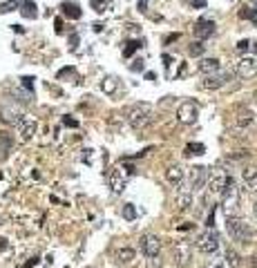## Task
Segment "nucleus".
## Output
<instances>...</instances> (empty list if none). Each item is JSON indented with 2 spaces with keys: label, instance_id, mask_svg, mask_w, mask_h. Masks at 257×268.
Returning a JSON list of instances; mask_svg holds the SVG:
<instances>
[{
  "label": "nucleus",
  "instance_id": "nucleus-1",
  "mask_svg": "<svg viewBox=\"0 0 257 268\" xmlns=\"http://www.w3.org/2000/svg\"><path fill=\"white\" fill-rule=\"evenodd\" d=\"M226 230L239 244H250L255 239V230L250 228V224H246L244 219L235 217V215H226Z\"/></svg>",
  "mask_w": 257,
  "mask_h": 268
},
{
  "label": "nucleus",
  "instance_id": "nucleus-2",
  "mask_svg": "<svg viewBox=\"0 0 257 268\" xmlns=\"http://www.w3.org/2000/svg\"><path fill=\"white\" fill-rule=\"evenodd\" d=\"M152 105L150 103H132L130 107L125 110V118L135 130H143L148 123L152 121Z\"/></svg>",
  "mask_w": 257,
  "mask_h": 268
},
{
  "label": "nucleus",
  "instance_id": "nucleus-3",
  "mask_svg": "<svg viewBox=\"0 0 257 268\" xmlns=\"http://www.w3.org/2000/svg\"><path fill=\"white\" fill-rule=\"evenodd\" d=\"M222 197H224L222 199L224 213L226 215H235V213H237V208H239V188H237V183H235L233 177L226 181L224 190H222Z\"/></svg>",
  "mask_w": 257,
  "mask_h": 268
},
{
  "label": "nucleus",
  "instance_id": "nucleus-4",
  "mask_svg": "<svg viewBox=\"0 0 257 268\" xmlns=\"http://www.w3.org/2000/svg\"><path fill=\"white\" fill-rule=\"evenodd\" d=\"M197 248L206 252V255H213V252L219 250V233L215 228H208L206 233H202L197 237Z\"/></svg>",
  "mask_w": 257,
  "mask_h": 268
},
{
  "label": "nucleus",
  "instance_id": "nucleus-5",
  "mask_svg": "<svg viewBox=\"0 0 257 268\" xmlns=\"http://www.w3.org/2000/svg\"><path fill=\"white\" fill-rule=\"evenodd\" d=\"M139 248L148 257V259H157L159 252H161V239H159L154 233H146L139 239Z\"/></svg>",
  "mask_w": 257,
  "mask_h": 268
},
{
  "label": "nucleus",
  "instance_id": "nucleus-6",
  "mask_svg": "<svg viewBox=\"0 0 257 268\" xmlns=\"http://www.w3.org/2000/svg\"><path fill=\"white\" fill-rule=\"evenodd\" d=\"M235 72H237L239 79H253V76H257V58L255 56H241L235 63Z\"/></svg>",
  "mask_w": 257,
  "mask_h": 268
},
{
  "label": "nucleus",
  "instance_id": "nucleus-7",
  "mask_svg": "<svg viewBox=\"0 0 257 268\" xmlns=\"http://www.w3.org/2000/svg\"><path fill=\"white\" fill-rule=\"evenodd\" d=\"M230 179V174L226 172V170H222V168H215L213 172H208V183L210 185V192H215V194H222V190H224V185H226V181Z\"/></svg>",
  "mask_w": 257,
  "mask_h": 268
},
{
  "label": "nucleus",
  "instance_id": "nucleus-8",
  "mask_svg": "<svg viewBox=\"0 0 257 268\" xmlns=\"http://www.w3.org/2000/svg\"><path fill=\"white\" fill-rule=\"evenodd\" d=\"M197 116H199V107H197V103L186 101V103H181V105H179L177 118H179L181 123H186V125H192V123L197 121Z\"/></svg>",
  "mask_w": 257,
  "mask_h": 268
},
{
  "label": "nucleus",
  "instance_id": "nucleus-9",
  "mask_svg": "<svg viewBox=\"0 0 257 268\" xmlns=\"http://www.w3.org/2000/svg\"><path fill=\"white\" fill-rule=\"evenodd\" d=\"M230 81V74L228 72H215V74H208L204 79V83H202V87L204 90H219V87H224L226 83Z\"/></svg>",
  "mask_w": 257,
  "mask_h": 268
},
{
  "label": "nucleus",
  "instance_id": "nucleus-10",
  "mask_svg": "<svg viewBox=\"0 0 257 268\" xmlns=\"http://www.w3.org/2000/svg\"><path fill=\"white\" fill-rule=\"evenodd\" d=\"M206 181H208V168H204V166L190 168V192L204 188Z\"/></svg>",
  "mask_w": 257,
  "mask_h": 268
},
{
  "label": "nucleus",
  "instance_id": "nucleus-11",
  "mask_svg": "<svg viewBox=\"0 0 257 268\" xmlns=\"http://www.w3.org/2000/svg\"><path fill=\"white\" fill-rule=\"evenodd\" d=\"M172 255H174V259H177V264H179V266H188V264H190V259H192V252H190V244H186V241H179V244H174Z\"/></svg>",
  "mask_w": 257,
  "mask_h": 268
},
{
  "label": "nucleus",
  "instance_id": "nucleus-12",
  "mask_svg": "<svg viewBox=\"0 0 257 268\" xmlns=\"http://www.w3.org/2000/svg\"><path fill=\"white\" fill-rule=\"evenodd\" d=\"M107 179H110V185H112V192H123V188H125V181H127V172H123L121 168H114L110 174H107Z\"/></svg>",
  "mask_w": 257,
  "mask_h": 268
},
{
  "label": "nucleus",
  "instance_id": "nucleus-13",
  "mask_svg": "<svg viewBox=\"0 0 257 268\" xmlns=\"http://www.w3.org/2000/svg\"><path fill=\"white\" fill-rule=\"evenodd\" d=\"M213 34H215V20H210V18L197 20V25H195V36H197L199 40L210 38Z\"/></svg>",
  "mask_w": 257,
  "mask_h": 268
},
{
  "label": "nucleus",
  "instance_id": "nucleus-14",
  "mask_svg": "<svg viewBox=\"0 0 257 268\" xmlns=\"http://www.w3.org/2000/svg\"><path fill=\"white\" fill-rule=\"evenodd\" d=\"M16 125H18V134H20V139H23V141H29V139L36 134V121H34V118L23 116Z\"/></svg>",
  "mask_w": 257,
  "mask_h": 268
},
{
  "label": "nucleus",
  "instance_id": "nucleus-15",
  "mask_svg": "<svg viewBox=\"0 0 257 268\" xmlns=\"http://www.w3.org/2000/svg\"><path fill=\"white\" fill-rule=\"evenodd\" d=\"M241 181L248 192H257V168H244L241 170Z\"/></svg>",
  "mask_w": 257,
  "mask_h": 268
},
{
  "label": "nucleus",
  "instance_id": "nucleus-16",
  "mask_svg": "<svg viewBox=\"0 0 257 268\" xmlns=\"http://www.w3.org/2000/svg\"><path fill=\"white\" fill-rule=\"evenodd\" d=\"M255 123V114L250 110H237V114H235V125L239 127V130H248L250 125Z\"/></svg>",
  "mask_w": 257,
  "mask_h": 268
},
{
  "label": "nucleus",
  "instance_id": "nucleus-17",
  "mask_svg": "<svg viewBox=\"0 0 257 268\" xmlns=\"http://www.w3.org/2000/svg\"><path fill=\"white\" fill-rule=\"evenodd\" d=\"M183 177H186V170L179 166V163H172V166L166 170V179L172 185H181L183 183Z\"/></svg>",
  "mask_w": 257,
  "mask_h": 268
},
{
  "label": "nucleus",
  "instance_id": "nucleus-18",
  "mask_svg": "<svg viewBox=\"0 0 257 268\" xmlns=\"http://www.w3.org/2000/svg\"><path fill=\"white\" fill-rule=\"evenodd\" d=\"M0 121L5 123H18L20 118H23V114H20V110H16V107H9V105H0Z\"/></svg>",
  "mask_w": 257,
  "mask_h": 268
},
{
  "label": "nucleus",
  "instance_id": "nucleus-19",
  "mask_svg": "<svg viewBox=\"0 0 257 268\" xmlns=\"http://www.w3.org/2000/svg\"><path fill=\"white\" fill-rule=\"evenodd\" d=\"M219 60L217 58H204L202 63H199V70H202V74L204 76H208V74H215V72H219Z\"/></svg>",
  "mask_w": 257,
  "mask_h": 268
},
{
  "label": "nucleus",
  "instance_id": "nucleus-20",
  "mask_svg": "<svg viewBox=\"0 0 257 268\" xmlns=\"http://www.w3.org/2000/svg\"><path fill=\"white\" fill-rule=\"evenodd\" d=\"M101 90H103V94H114L119 90V79L116 76H105L101 81Z\"/></svg>",
  "mask_w": 257,
  "mask_h": 268
},
{
  "label": "nucleus",
  "instance_id": "nucleus-21",
  "mask_svg": "<svg viewBox=\"0 0 257 268\" xmlns=\"http://www.w3.org/2000/svg\"><path fill=\"white\" fill-rule=\"evenodd\" d=\"M60 9H63V14H65V16H68V18H81V14H83V12H81V7H79V5H76V3H63V7H60Z\"/></svg>",
  "mask_w": 257,
  "mask_h": 268
},
{
  "label": "nucleus",
  "instance_id": "nucleus-22",
  "mask_svg": "<svg viewBox=\"0 0 257 268\" xmlns=\"http://www.w3.org/2000/svg\"><path fill=\"white\" fill-rule=\"evenodd\" d=\"M206 268H230V266H228V261H226L224 255H215L213 252V257L206 261Z\"/></svg>",
  "mask_w": 257,
  "mask_h": 268
},
{
  "label": "nucleus",
  "instance_id": "nucleus-23",
  "mask_svg": "<svg viewBox=\"0 0 257 268\" xmlns=\"http://www.w3.org/2000/svg\"><path fill=\"white\" fill-rule=\"evenodd\" d=\"M20 12H23L25 18H36V16H38V12H36V5L32 3V0H23V9H20Z\"/></svg>",
  "mask_w": 257,
  "mask_h": 268
},
{
  "label": "nucleus",
  "instance_id": "nucleus-24",
  "mask_svg": "<svg viewBox=\"0 0 257 268\" xmlns=\"http://www.w3.org/2000/svg\"><path fill=\"white\" fill-rule=\"evenodd\" d=\"M206 148L204 143H188L186 146V157H199V154H204Z\"/></svg>",
  "mask_w": 257,
  "mask_h": 268
},
{
  "label": "nucleus",
  "instance_id": "nucleus-25",
  "mask_svg": "<svg viewBox=\"0 0 257 268\" xmlns=\"http://www.w3.org/2000/svg\"><path fill=\"white\" fill-rule=\"evenodd\" d=\"M18 7H20V0H5V3H0V14L16 12Z\"/></svg>",
  "mask_w": 257,
  "mask_h": 268
},
{
  "label": "nucleus",
  "instance_id": "nucleus-26",
  "mask_svg": "<svg viewBox=\"0 0 257 268\" xmlns=\"http://www.w3.org/2000/svg\"><path fill=\"white\" fill-rule=\"evenodd\" d=\"M9 150H12V139L5 137V134H3V137H0V159L7 157V152H9Z\"/></svg>",
  "mask_w": 257,
  "mask_h": 268
},
{
  "label": "nucleus",
  "instance_id": "nucleus-27",
  "mask_svg": "<svg viewBox=\"0 0 257 268\" xmlns=\"http://www.w3.org/2000/svg\"><path fill=\"white\" fill-rule=\"evenodd\" d=\"M121 215H123V219L135 221L137 219V208L132 204H125V206H123V210H121Z\"/></svg>",
  "mask_w": 257,
  "mask_h": 268
},
{
  "label": "nucleus",
  "instance_id": "nucleus-28",
  "mask_svg": "<svg viewBox=\"0 0 257 268\" xmlns=\"http://www.w3.org/2000/svg\"><path fill=\"white\" fill-rule=\"evenodd\" d=\"M116 257H119V261H123V264H130V261L135 259V250H132V248H121Z\"/></svg>",
  "mask_w": 257,
  "mask_h": 268
},
{
  "label": "nucleus",
  "instance_id": "nucleus-29",
  "mask_svg": "<svg viewBox=\"0 0 257 268\" xmlns=\"http://www.w3.org/2000/svg\"><path fill=\"white\" fill-rule=\"evenodd\" d=\"M179 208L181 210H186V208H190V206H192V194H190V190L188 192H183V194H179Z\"/></svg>",
  "mask_w": 257,
  "mask_h": 268
},
{
  "label": "nucleus",
  "instance_id": "nucleus-30",
  "mask_svg": "<svg viewBox=\"0 0 257 268\" xmlns=\"http://www.w3.org/2000/svg\"><path fill=\"white\" fill-rule=\"evenodd\" d=\"M224 257H226V261H228V266H230V268H237V266H239V255H237L235 250H230V248H228Z\"/></svg>",
  "mask_w": 257,
  "mask_h": 268
},
{
  "label": "nucleus",
  "instance_id": "nucleus-31",
  "mask_svg": "<svg viewBox=\"0 0 257 268\" xmlns=\"http://www.w3.org/2000/svg\"><path fill=\"white\" fill-rule=\"evenodd\" d=\"M139 47H141V45H139V43H137V40H130V43H127V47H125V49H123V56H125V58H130V56H132V54H135V51H137Z\"/></svg>",
  "mask_w": 257,
  "mask_h": 268
},
{
  "label": "nucleus",
  "instance_id": "nucleus-32",
  "mask_svg": "<svg viewBox=\"0 0 257 268\" xmlns=\"http://www.w3.org/2000/svg\"><path fill=\"white\" fill-rule=\"evenodd\" d=\"M188 51H190V56H202V54H204V45H202V40H197V43L190 45Z\"/></svg>",
  "mask_w": 257,
  "mask_h": 268
},
{
  "label": "nucleus",
  "instance_id": "nucleus-33",
  "mask_svg": "<svg viewBox=\"0 0 257 268\" xmlns=\"http://www.w3.org/2000/svg\"><path fill=\"white\" fill-rule=\"evenodd\" d=\"M239 16L241 18H250V20H253V25H257V9H241Z\"/></svg>",
  "mask_w": 257,
  "mask_h": 268
},
{
  "label": "nucleus",
  "instance_id": "nucleus-34",
  "mask_svg": "<svg viewBox=\"0 0 257 268\" xmlns=\"http://www.w3.org/2000/svg\"><path fill=\"white\" fill-rule=\"evenodd\" d=\"M92 9H94V12H99V14H103V12H105V7H107V3H105V0H92Z\"/></svg>",
  "mask_w": 257,
  "mask_h": 268
},
{
  "label": "nucleus",
  "instance_id": "nucleus-35",
  "mask_svg": "<svg viewBox=\"0 0 257 268\" xmlns=\"http://www.w3.org/2000/svg\"><path fill=\"white\" fill-rule=\"evenodd\" d=\"M20 83H23L25 87H27V90H29V94L34 92V79H32V76H23V79H20Z\"/></svg>",
  "mask_w": 257,
  "mask_h": 268
},
{
  "label": "nucleus",
  "instance_id": "nucleus-36",
  "mask_svg": "<svg viewBox=\"0 0 257 268\" xmlns=\"http://www.w3.org/2000/svg\"><path fill=\"white\" fill-rule=\"evenodd\" d=\"M130 70L132 72H146V63L139 58V60H135V63H130Z\"/></svg>",
  "mask_w": 257,
  "mask_h": 268
},
{
  "label": "nucleus",
  "instance_id": "nucleus-37",
  "mask_svg": "<svg viewBox=\"0 0 257 268\" xmlns=\"http://www.w3.org/2000/svg\"><path fill=\"white\" fill-rule=\"evenodd\" d=\"M250 49V40H239V43H237V51H241V54H246V51H248Z\"/></svg>",
  "mask_w": 257,
  "mask_h": 268
},
{
  "label": "nucleus",
  "instance_id": "nucleus-38",
  "mask_svg": "<svg viewBox=\"0 0 257 268\" xmlns=\"http://www.w3.org/2000/svg\"><path fill=\"white\" fill-rule=\"evenodd\" d=\"M188 3L192 9H204L206 5H208V0H188Z\"/></svg>",
  "mask_w": 257,
  "mask_h": 268
},
{
  "label": "nucleus",
  "instance_id": "nucleus-39",
  "mask_svg": "<svg viewBox=\"0 0 257 268\" xmlns=\"http://www.w3.org/2000/svg\"><path fill=\"white\" fill-rule=\"evenodd\" d=\"M63 125H68V127H79V121H74V118H70V116H63Z\"/></svg>",
  "mask_w": 257,
  "mask_h": 268
},
{
  "label": "nucleus",
  "instance_id": "nucleus-40",
  "mask_svg": "<svg viewBox=\"0 0 257 268\" xmlns=\"http://www.w3.org/2000/svg\"><path fill=\"white\" fill-rule=\"evenodd\" d=\"M137 9L141 14H146L148 12V0H137Z\"/></svg>",
  "mask_w": 257,
  "mask_h": 268
},
{
  "label": "nucleus",
  "instance_id": "nucleus-41",
  "mask_svg": "<svg viewBox=\"0 0 257 268\" xmlns=\"http://www.w3.org/2000/svg\"><path fill=\"white\" fill-rule=\"evenodd\" d=\"M146 79H148V81H152V83H154V81H157V74H154V72H146Z\"/></svg>",
  "mask_w": 257,
  "mask_h": 268
},
{
  "label": "nucleus",
  "instance_id": "nucleus-42",
  "mask_svg": "<svg viewBox=\"0 0 257 268\" xmlns=\"http://www.w3.org/2000/svg\"><path fill=\"white\" fill-rule=\"evenodd\" d=\"M70 43H72V49H74L76 45H79V36H72V38H70Z\"/></svg>",
  "mask_w": 257,
  "mask_h": 268
},
{
  "label": "nucleus",
  "instance_id": "nucleus-43",
  "mask_svg": "<svg viewBox=\"0 0 257 268\" xmlns=\"http://www.w3.org/2000/svg\"><path fill=\"white\" fill-rule=\"evenodd\" d=\"M56 32H58V34H60V32H63V23H60V20H58V18H56Z\"/></svg>",
  "mask_w": 257,
  "mask_h": 268
},
{
  "label": "nucleus",
  "instance_id": "nucleus-44",
  "mask_svg": "<svg viewBox=\"0 0 257 268\" xmlns=\"http://www.w3.org/2000/svg\"><path fill=\"white\" fill-rule=\"evenodd\" d=\"M250 264H253V268H257V255H255V257H250Z\"/></svg>",
  "mask_w": 257,
  "mask_h": 268
},
{
  "label": "nucleus",
  "instance_id": "nucleus-45",
  "mask_svg": "<svg viewBox=\"0 0 257 268\" xmlns=\"http://www.w3.org/2000/svg\"><path fill=\"white\" fill-rule=\"evenodd\" d=\"M253 210H255V215H257V201H255V206H253Z\"/></svg>",
  "mask_w": 257,
  "mask_h": 268
},
{
  "label": "nucleus",
  "instance_id": "nucleus-46",
  "mask_svg": "<svg viewBox=\"0 0 257 268\" xmlns=\"http://www.w3.org/2000/svg\"><path fill=\"white\" fill-rule=\"evenodd\" d=\"M253 45H255V54H257V43H253Z\"/></svg>",
  "mask_w": 257,
  "mask_h": 268
},
{
  "label": "nucleus",
  "instance_id": "nucleus-47",
  "mask_svg": "<svg viewBox=\"0 0 257 268\" xmlns=\"http://www.w3.org/2000/svg\"><path fill=\"white\" fill-rule=\"evenodd\" d=\"M253 3H255V5H257V0H253Z\"/></svg>",
  "mask_w": 257,
  "mask_h": 268
}]
</instances>
